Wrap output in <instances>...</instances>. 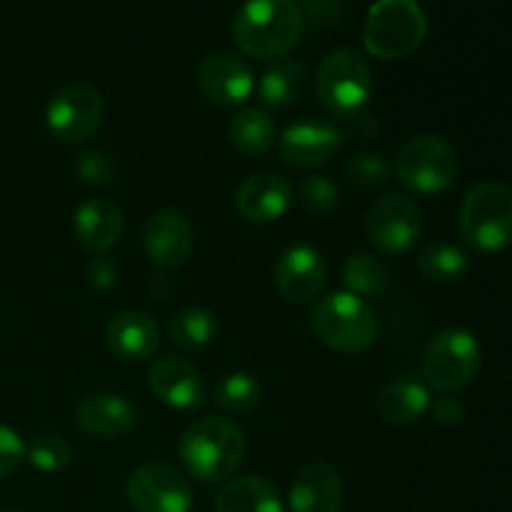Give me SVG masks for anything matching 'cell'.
<instances>
[{"mask_svg":"<svg viewBox=\"0 0 512 512\" xmlns=\"http://www.w3.org/2000/svg\"><path fill=\"white\" fill-rule=\"evenodd\" d=\"M343 505V480L330 463H310L298 470L290 483V512H340Z\"/></svg>","mask_w":512,"mask_h":512,"instance_id":"18","label":"cell"},{"mask_svg":"<svg viewBox=\"0 0 512 512\" xmlns=\"http://www.w3.org/2000/svg\"><path fill=\"white\" fill-rule=\"evenodd\" d=\"M263 398V388L250 373H228L215 385L213 403L225 415H245Z\"/></svg>","mask_w":512,"mask_h":512,"instance_id":"29","label":"cell"},{"mask_svg":"<svg viewBox=\"0 0 512 512\" xmlns=\"http://www.w3.org/2000/svg\"><path fill=\"white\" fill-rule=\"evenodd\" d=\"M105 343L115 358L140 363L153 358L155 350L160 348V328L153 315L143 310H123L110 318L105 328Z\"/></svg>","mask_w":512,"mask_h":512,"instance_id":"19","label":"cell"},{"mask_svg":"<svg viewBox=\"0 0 512 512\" xmlns=\"http://www.w3.org/2000/svg\"><path fill=\"white\" fill-rule=\"evenodd\" d=\"M345 180L363 195L378 193L393 180V165L380 153H358L345 165Z\"/></svg>","mask_w":512,"mask_h":512,"instance_id":"30","label":"cell"},{"mask_svg":"<svg viewBox=\"0 0 512 512\" xmlns=\"http://www.w3.org/2000/svg\"><path fill=\"white\" fill-rule=\"evenodd\" d=\"M143 245L148 258L158 268H183L193 255L195 233L190 220L178 210H158L143 228Z\"/></svg>","mask_w":512,"mask_h":512,"instance_id":"15","label":"cell"},{"mask_svg":"<svg viewBox=\"0 0 512 512\" xmlns=\"http://www.w3.org/2000/svg\"><path fill=\"white\" fill-rule=\"evenodd\" d=\"M295 188L278 173L248 175L235 190V208L248 223H275L290 210Z\"/></svg>","mask_w":512,"mask_h":512,"instance_id":"16","label":"cell"},{"mask_svg":"<svg viewBox=\"0 0 512 512\" xmlns=\"http://www.w3.org/2000/svg\"><path fill=\"white\" fill-rule=\"evenodd\" d=\"M480 363L483 350L478 338L463 328H445L425 348L423 378L440 393H455L473 383Z\"/></svg>","mask_w":512,"mask_h":512,"instance_id":"7","label":"cell"},{"mask_svg":"<svg viewBox=\"0 0 512 512\" xmlns=\"http://www.w3.org/2000/svg\"><path fill=\"white\" fill-rule=\"evenodd\" d=\"M428 20L415 0H378L363 25V45L380 60H400L423 45Z\"/></svg>","mask_w":512,"mask_h":512,"instance_id":"5","label":"cell"},{"mask_svg":"<svg viewBox=\"0 0 512 512\" xmlns=\"http://www.w3.org/2000/svg\"><path fill=\"white\" fill-rule=\"evenodd\" d=\"M300 3H310V0H300Z\"/></svg>","mask_w":512,"mask_h":512,"instance_id":"38","label":"cell"},{"mask_svg":"<svg viewBox=\"0 0 512 512\" xmlns=\"http://www.w3.org/2000/svg\"><path fill=\"white\" fill-rule=\"evenodd\" d=\"M103 98L88 83H70L50 98L45 125L60 143H83L103 123Z\"/></svg>","mask_w":512,"mask_h":512,"instance_id":"11","label":"cell"},{"mask_svg":"<svg viewBox=\"0 0 512 512\" xmlns=\"http://www.w3.org/2000/svg\"><path fill=\"white\" fill-rule=\"evenodd\" d=\"M25 458L30 460L35 470L40 473H58V470L68 468L73 460V448L68 440L58 433H40L33 438V443L25 445Z\"/></svg>","mask_w":512,"mask_h":512,"instance_id":"32","label":"cell"},{"mask_svg":"<svg viewBox=\"0 0 512 512\" xmlns=\"http://www.w3.org/2000/svg\"><path fill=\"white\" fill-rule=\"evenodd\" d=\"M118 275V263L110 260L108 255H98V258L90 260L88 268H85V278H88V283L93 285L95 290H110L118 283Z\"/></svg>","mask_w":512,"mask_h":512,"instance_id":"35","label":"cell"},{"mask_svg":"<svg viewBox=\"0 0 512 512\" xmlns=\"http://www.w3.org/2000/svg\"><path fill=\"white\" fill-rule=\"evenodd\" d=\"M25 460V443L13 428L0 423V480L10 478Z\"/></svg>","mask_w":512,"mask_h":512,"instance_id":"34","label":"cell"},{"mask_svg":"<svg viewBox=\"0 0 512 512\" xmlns=\"http://www.w3.org/2000/svg\"><path fill=\"white\" fill-rule=\"evenodd\" d=\"M430 410H433L435 420L443 425H458L465 418V405L450 393H443L435 403H430Z\"/></svg>","mask_w":512,"mask_h":512,"instance_id":"36","label":"cell"},{"mask_svg":"<svg viewBox=\"0 0 512 512\" xmlns=\"http://www.w3.org/2000/svg\"><path fill=\"white\" fill-rule=\"evenodd\" d=\"M460 170L458 150L438 135H418L400 148L395 175L418 195H435L455 183Z\"/></svg>","mask_w":512,"mask_h":512,"instance_id":"8","label":"cell"},{"mask_svg":"<svg viewBox=\"0 0 512 512\" xmlns=\"http://www.w3.org/2000/svg\"><path fill=\"white\" fill-rule=\"evenodd\" d=\"M228 135L238 153L248 155V158H260L275 145L278 128H275V120L270 118L268 110L243 108L230 120Z\"/></svg>","mask_w":512,"mask_h":512,"instance_id":"25","label":"cell"},{"mask_svg":"<svg viewBox=\"0 0 512 512\" xmlns=\"http://www.w3.org/2000/svg\"><path fill=\"white\" fill-rule=\"evenodd\" d=\"M315 95L330 118H360L373 95V73L368 60L348 48L328 53L315 73Z\"/></svg>","mask_w":512,"mask_h":512,"instance_id":"3","label":"cell"},{"mask_svg":"<svg viewBox=\"0 0 512 512\" xmlns=\"http://www.w3.org/2000/svg\"><path fill=\"white\" fill-rule=\"evenodd\" d=\"M115 170H118V165H115L113 155L100 148L88 150L78 160V175L88 185H108L115 178Z\"/></svg>","mask_w":512,"mask_h":512,"instance_id":"33","label":"cell"},{"mask_svg":"<svg viewBox=\"0 0 512 512\" xmlns=\"http://www.w3.org/2000/svg\"><path fill=\"white\" fill-rule=\"evenodd\" d=\"M295 193H298L300 208L315 218H328L340 205V188L328 175H305L300 178Z\"/></svg>","mask_w":512,"mask_h":512,"instance_id":"31","label":"cell"},{"mask_svg":"<svg viewBox=\"0 0 512 512\" xmlns=\"http://www.w3.org/2000/svg\"><path fill=\"white\" fill-rule=\"evenodd\" d=\"M128 503L138 512H190L195 495L190 480L168 463H145L128 475Z\"/></svg>","mask_w":512,"mask_h":512,"instance_id":"9","label":"cell"},{"mask_svg":"<svg viewBox=\"0 0 512 512\" xmlns=\"http://www.w3.org/2000/svg\"><path fill=\"white\" fill-rule=\"evenodd\" d=\"M340 145H343L340 130L330 123H320V120H303V123L290 125L278 140L280 158L293 168L325 165L335 158Z\"/></svg>","mask_w":512,"mask_h":512,"instance_id":"17","label":"cell"},{"mask_svg":"<svg viewBox=\"0 0 512 512\" xmlns=\"http://www.w3.org/2000/svg\"><path fill=\"white\" fill-rule=\"evenodd\" d=\"M328 280V263L323 253L308 243L290 245L280 253L273 268V283L280 298L288 303L305 305L318 298Z\"/></svg>","mask_w":512,"mask_h":512,"instance_id":"13","label":"cell"},{"mask_svg":"<svg viewBox=\"0 0 512 512\" xmlns=\"http://www.w3.org/2000/svg\"><path fill=\"white\" fill-rule=\"evenodd\" d=\"M215 333H218L215 313L208 308H198V305H190V308L175 313V318L168 325L170 343L180 353H198L205 345L213 343Z\"/></svg>","mask_w":512,"mask_h":512,"instance_id":"27","label":"cell"},{"mask_svg":"<svg viewBox=\"0 0 512 512\" xmlns=\"http://www.w3.org/2000/svg\"><path fill=\"white\" fill-rule=\"evenodd\" d=\"M418 275L428 283L450 285L465 278L470 270V258L460 245L453 243H430L425 245L415 260Z\"/></svg>","mask_w":512,"mask_h":512,"instance_id":"26","label":"cell"},{"mask_svg":"<svg viewBox=\"0 0 512 512\" xmlns=\"http://www.w3.org/2000/svg\"><path fill=\"white\" fill-rule=\"evenodd\" d=\"M430 390L420 378L405 375L385 385L375 398V413L390 425H408L430 410Z\"/></svg>","mask_w":512,"mask_h":512,"instance_id":"22","label":"cell"},{"mask_svg":"<svg viewBox=\"0 0 512 512\" xmlns=\"http://www.w3.org/2000/svg\"><path fill=\"white\" fill-rule=\"evenodd\" d=\"M148 385L160 403L175 410H195L205 403L200 370L180 355H160L148 370Z\"/></svg>","mask_w":512,"mask_h":512,"instance_id":"14","label":"cell"},{"mask_svg":"<svg viewBox=\"0 0 512 512\" xmlns=\"http://www.w3.org/2000/svg\"><path fill=\"white\" fill-rule=\"evenodd\" d=\"M123 210L108 198H88L73 213V230L78 243L95 255L108 253L123 238Z\"/></svg>","mask_w":512,"mask_h":512,"instance_id":"20","label":"cell"},{"mask_svg":"<svg viewBox=\"0 0 512 512\" xmlns=\"http://www.w3.org/2000/svg\"><path fill=\"white\" fill-rule=\"evenodd\" d=\"M308 78V68L300 60H278L260 78V103L268 108H290V105L300 103L305 88H308Z\"/></svg>","mask_w":512,"mask_h":512,"instance_id":"24","label":"cell"},{"mask_svg":"<svg viewBox=\"0 0 512 512\" xmlns=\"http://www.w3.org/2000/svg\"><path fill=\"white\" fill-rule=\"evenodd\" d=\"M178 455L185 473L198 483H225L243 465L245 433L230 418H198L180 435Z\"/></svg>","mask_w":512,"mask_h":512,"instance_id":"1","label":"cell"},{"mask_svg":"<svg viewBox=\"0 0 512 512\" xmlns=\"http://www.w3.org/2000/svg\"><path fill=\"white\" fill-rule=\"evenodd\" d=\"M315 335L330 350L360 355L378 338V318L363 298L353 293H330L315 303L310 315Z\"/></svg>","mask_w":512,"mask_h":512,"instance_id":"4","label":"cell"},{"mask_svg":"<svg viewBox=\"0 0 512 512\" xmlns=\"http://www.w3.org/2000/svg\"><path fill=\"white\" fill-rule=\"evenodd\" d=\"M365 230L373 248L383 255H403L423 233L420 205L405 193H388L368 210Z\"/></svg>","mask_w":512,"mask_h":512,"instance_id":"10","label":"cell"},{"mask_svg":"<svg viewBox=\"0 0 512 512\" xmlns=\"http://www.w3.org/2000/svg\"><path fill=\"white\" fill-rule=\"evenodd\" d=\"M215 512H285L278 488L263 475L228 480L215 495Z\"/></svg>","mask_w":512,"mask_h":512,"instance_id":"23","label":"cell"},{"mask_svg":"<svg viewBox=\"0 0 512 512\" xmlns=\"http://www.w3.org/2000/svg\"><path fill=\"white\" fill-rule=\"evenodd\" d=\"M343 280L348 285V293L358 298H378L388 290L390 270L385 260L373 253H353L343 265Z\"/></svg>","mask_w":512,"mask_h":512,"instance_id":"28","label":"cell"},{"mask_svg":"<svg viewBox=\"0 0 512 512\" xmlns=\"http://www.w3.org/2000/svg\"><path fill=\"white\" fill-rule=\"evenodd\" d=\"M75 420L93 438H118L138 420L133 403L115 393L85 395L75 408Z\"/></svg>","mask_w":512,"mask_h":512,"instance_id":"21","label":"cell"},{"mask_svg":"<svg viewBox=\"0 0 512 512\" xmlns=\"http://www.w3.org/2000/svg\"><path fill=\"white\" fill-rule=\"evenodd\" d=\"M460 233L470 248L498 253L512 243V193L500 183H480L460 205Z\"/></svg>","mask_w":512,"mask_h":512,"instance_id":"6","label":"cell"},{"mask_svg":"<svg viewBox=\"0 0 512 512\" xmlns=\"http://www.w3.org/2000/svg\"><path fill=\"white\" fill-rule=\"evenodd\" d=\"M195 80L205 98L220 108H238L255 90V75L248 60L228 50L205 55L195 68Z\"/></svg>","mask_w":512,"mask_h":512,"instance_id":"12","label":"cell"},{"mask_svg":"<svg viewBox=\"0 0 512 512\" xmlns=\"http://www.w3.org/2000/svg\"><path fill=\"white\" fill-rule=\"evenodd\" d=\"M303 28L298 0H248L233 20V40L250 58L278 60L300 43Z\"/></svg>","mask_w":512,"mask_h":512,"instance_id":"2","label":"cell"},{"mask_svg":"<svg viewBox=\"0 0 512 512\" xmlns=\"http://www.w3.org/2000/svg\"><path fill=\"white\" fill-rule=\"evenodd\" d=\"M0 512H20V510H0Z\"/></svg>","mask_w":512,"mask_h":512,"instance_id":"37","label":"cell"}]
</instances>
